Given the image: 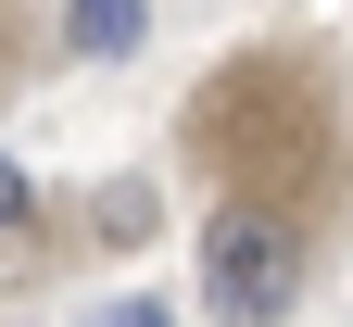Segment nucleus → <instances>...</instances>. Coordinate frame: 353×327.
<instances>
[{
    "label": "nucleus",
    "instance_id": "f03ea898",
    "mask_svg": "<svg viewBox=\"0 0 353 327\" xmlns=\"http://www.w3.org/2000/svg\"><path fill=\"white\" fill-rule=\"evenodd\" d=\"M202 302L228 315V327H278L303 302V226L265 214V202H228V214L202 226Z\"/></svg>",
    "mask_w": 353,
    "mask_h": 327
},
{
    "label": "nucleus",
    "instance_id": "f257e3e1",
    "mask_svg": "<svg viewBox=\"0 0 353 327\" xmlns=\"http://www.w3.org/2000/svg\"><path fill=\"white\" fill-rule=\"evenodd\" d=\"M202 151L228 164V176H316V151H328V114L303 101V88L278 76V63H252V76H228V88H202Z\"/></svg>",
    "mask_w": 353,
    "mask_h": 327
},
{
    "label": "nucleus",
    "instance_id": "7ed1b4c3",
    "mask_svg": "<svg viewBox=\"0 0 353 327\" xmlns=\"http://www.w3.org/2000/svg\"><path fill=\"white\" fill-rule=\"evenodd\" d=\"M139 38H152V0H63V51L76 63H114Z\"/></svg>",
    "mask_w": 353,
    "mask_h": 327
},
{
    "label": "nucleus",
    "instance_id": "39448f33",
    "mask_svg": "<svg viewBox=\"0 0 353 327\" xmlns=\"http://www.w3.org/2000/svg\"><path fill=\"white\" fill-rule=\"evenodd\" d=\"M101 327H176L164 302H101Z\"/></svg>",
    "mask_w": 353,
    "mask_h": 327
},
{
    "label": "nucleus",
    "instance_id": "20e7f679",
    "mask_svg": "<svg viewBox=\"0 0 353 327\" xmlns=\"http://www.w3.org/2000/svg\"><path fill=\"white\" fill-rule=\"evenodd\" d=\"M26 214H38V176H26L13 151H0V226H26Z\"/></svg>",
    "mask_w": 353,
    "mask_h": 327
}]
</instances>
